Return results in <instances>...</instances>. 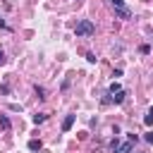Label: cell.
Listing matches in <instances>:
<instances>
[{
  "label": "cell",
  "instance_id": "obj_5",
  "mask_svg": "<svg viewBox=\"0 0 153 153\" xmlns=\"http://www.w3.org/2000/svg\"><path fill=\"white\" fill-rule=\"evenodd\" d=\"M41 148H43V143H41L38 139H31V141H29V151H41Z\"/></svg>",
  "mask_w": 153,
  "mask_h": 153
},
{
  "label": "cell",
  "instance_id": "obj_15",
  "mask_svg": "<svg viewBox=\"0 0 153 153\" xmlns=\"http://www.w3.org/2000/svg\"><path fill=\"white\" fill-rule=\"evenodd\" d=\"M0 65H5V55H2V50H0Z\"/></svg>",
  "mask_w": 153,
  "mask_h": 153
},
{
  "label": "cell",
  "instance_id": "obj_7",
  "mask_svg": "<svg viewBox=\"0 0 153 153\" xmlns=\"http://www.w3.org/2000/svg\"><path fill=\"white\" fill-rule=\"evenodd\" d=\"M112 100H115V103H122V100H124V91H117V93H112Z\"/></svg>",
  "mask_w": 153,
  "mask_h": 153
},
{
  "label": "cell",
  "instance_id": "obj_9",
  "mask_svg": "<svg viewBox=\"0 0 153 153\" xmlns=\"http://www.w3.org/2000/svg\"><path fill=\"white\" fill-rule=\"evenodd\" d=\"M0 124H2V129H10V120L5 115H0Z\"/></svg>",
  "mask_w": 153,
  "mask_h": 153
},
{
  "label": "cell",
  "instance_id": "obj_6",
  "mask_svg": "<svg viewBox=\"0 0 153 153\" xmlns=\"http://www.w3.org/2000/svg\"><path fill=\"white\" fill-rule=\"evenodd\" d=\"M143 124H146V127H151V124H153V108H151V110H148V115L143 117Z\"/></svg>",
  "mask_w": 153,
  "mask_h": 153
},
{
  "label": "cell",
  "instance_id": "obj_12",
  "mask_svg": "<svg viewBox=\"0 0 153 153\" xmlns=\"http://www.w3.org/2000/svg\"><path fill=\"white\" fill-rule=\"evenodd\" d=\"M127 141H131V143H136V141H139V136H136V134H127Z\"/></svg>",
  "mask_w": 153,
  "mask_h": 153
},
{
  "label": "cell",
  "instance_id": "obj_14",
  "mask_svg": "<svg viewBox=\"0 0 153 153\" xmlns=\"http://www.w3.org/2000/svg\"><path fill=\"white\" fill-rule=\"evenodd\" d=\"M146 141H148V143H153V131H148V134H146Z\"/></svg>",
  "mask_w": 153,
  "mask_h": 153
},
{
  "label": "cell",
  "instance_id": "obj_1",
  "mask_svg": "<svg viewBox=\"0 0 153 153\" xmlns=\"http://www.w3.org/2000/svg\"><path fill=\"white\" fill-rule=\"evenodd\" d=\"M74 33H76V36H93V33H96V24H93L91 19H81V22H76Z\"/></svg>",
  "mask_w": 153,
  "mask_h": 153
},
{
  "label": "cell",
  "instance_id": "obj_10",
  "mask_svg": "<svg viewBox=\"0 0 153 153\" xmlns=\"http://www.w3.org/2000/svg\"><path fill=\"white\" fill-rule=\"evenodd\" d=\"M110 2H112V7H127L124 0H110Z\"/></svg>",
  "mask_w": 153,
  "mask_h": 153
},
{
  "label": "cell",
  "instance_id": "obj_2",
  "mask_svg": "<svg viewBox=\"0 0 153 153\" xmlns=\"http://www.w3.org/2000/svg\"><path fill=\"white\" fill-rule=\"evenodd\" d=\"M131 148H134V143L131 141H120V139H112V151L115 153H131Z\"/></svg>",
  "mask_w": 153,
  "mask_h": 153
},
{
  "label": "cell",
  "instance_id": "obj_13",
  "mask_svg": "<svg viewBox=\"0 0 153 153\" xmlns=\"http://www.w3.org/2000/svg\"><path fill=\"white\" fill-rule=\"evenodd\" d=\"M36 93H38V98H45V91H43L41 86H36Z\"/></svg>",
  "mask_w": 153,
  "mask_h": 153
},
{
  "label": "cell",
  "instance_id": "obj_11",
  "mask_svg": "<svg viewBox=\"0 0 153 153\" xmlns=\"http://www.w3.org/2000/svg\"><path fill=\"white\" fill-rule=\"evenodd\" d=\"M117 91H122L120 84H110V93H117Z\"/></svg>",
  "mask_w": 153,
  "mask_h": 153
},
{
  "label": "cell",
  "instance_id": "obj_3",
  "mask_svg": "<svg viewBox=\"0 0 153 153\" xmlns=\"http://www.w3.org/2000/svg\"><path fill=\"white\" fill-rule=\"evenodd\" d=\"M115 14H117L120 19H129V17H131V12H129V7H115Z\"/></svg>",
  "mask_w": 153,
  "mask_h": 153
},
{
  "label": "cell",
  "instance_id": "obj_4",
  "mask_svg": "<svg viewBox=\"0 0 153 153\" xmlns=\"http://www.w3.org/2000/svg\"><path fill=\"white\" fill-rule=\"evenodd\" d=\"M74 120H76V115H67V117H65V122H62V131H69V129H72V124H74Z\"/></svg>",
  "mask_w": 153,
  "mask_h": 153
},
{
  "label": "cell",
  "instance_id": "obj_8",
  "mask_svg": "<svg viewBox=\"0 0 153 153\" xmlns=\"http://www.w3.org/2000/svg\"><path fill=\"white\" fill-rule=\"evenodd\" d=\"M43 120H45V115H43V112H38V115H33V124H41Z\"/></svg>",
  "mask_w": 153,
  "mask_h": 153
}]
</instances>
